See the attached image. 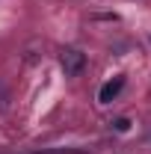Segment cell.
Returning a JSON list of instances; mask_svg holds the SVG:
<instances>
[{"mask_svg": "<svg viewBox=\"0 0 151 154\" xmlns=\"http://www.w3.org/2000/svg\"><path fill=\"white\" fill-rule=\"evenodd\" d=\"M59 65H62V71H65V77H74L83 71V65H86V57L80 54V51H74V48H68V51H62V57H59Z\"/></svg>", "mask_w": 151, "mask_h": 154, "instance_id": "6da1fadb", "label": "cell"}, {"mask_svg": "<svg viewBox=\"0 0 151 154\" xmlns=\"http://www.w3.org/2000/svg\"><path fill=\"white\" fill-rule=\"evenodd\" d=\"M122 86H125V77H113V80H107V83L101 86V92H98V101H101V104H110V101L122 92Z\"/></svg>", "mask_w": 151, "mask_h": 154, "instance_id": "7a4b0ae2", "label": "cell"}, {"mask_svg": "<svg viewBox=\"0 0 151 154\" xmlns=\"http://www.w3.org/2000/svg\"><path fill=\"white\" fill-rule=\"evenodd\" d=\"M113 128H116V131H128V128H131V122H128V119H116Z\"/></svg>", "mask_w": 151, "mask_h": 154, "instance_id": "3957f363", "label": "cell"}]
</instances>
